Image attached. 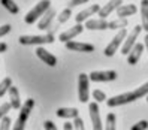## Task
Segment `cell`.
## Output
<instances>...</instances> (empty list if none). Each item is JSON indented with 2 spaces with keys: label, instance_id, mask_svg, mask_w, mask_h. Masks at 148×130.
Segmentation results:
<instances>
[{
  "label": "cell",
  "instance_id": "obj_36",
  "mask_svg": "<svg viewBox=\"0 0 148 130\" xmlns=\"http://www.w3.org/2000/svg\"><path fill=\"white\" fill-rule=\"evenodd\" d=\"M63 129L64 130H72V129H75V126H73V123H69V121H67V123L63 124Z\"/></svg>",
  "mask_w": 148,
  "mask_h": 130
},
{
  "label": "cell",
  "instance_id": "obj_28",
  "mask_svg": "<svg viewBox=\"0 0 148 130\" xmlns=\"http://www.w3.org/2000/svg\"><path fill=\"white\" fill-rule=\"evenodd\" d=\"M93 99L97 102V103H100V102H106V94L103 93L102 90H94V91H93Z\"/></svg>",
  "mask_w": 148,
  "mask_h": 130
},
{
  "label": "cell",
  "instance_id": "obj_12",
  "mask_svg": "<svg viewBox=\"0 0 148 130\" xmlns=\"http://www.w3.org/2000/svg\"><path fill=\"white\" fill-rule=\"evenodd\" d=\"M36 55L42 60L45 64H48L49 67H54L57 64V57L53 55L51 53H48V51L45 48H42V47H38L36 48Z\"/></svg>",
  "mask_w": 148,
  "mask_h": 130
},
{
  "label": "cell",
  "instance_id": "obj_13",
  "mask_svg": "<svg viewBox=\"0 0 148 130\" xmlns=\"http://www.w3.org/2000/svg\"><path fill=\"white\" fill-rule=\"evenodd\" d=\"M144 45L145 43H135V47L130 49V53L127 54V63L129 64H136L139 62V58L142 55V51H144Z\"/></svg>",
  "mask_w": 148,
  "mask_h": 130
},
{
  "label": "cell",
  "instance_id": "obj_2",
  "mask_svg": "<svg viewBox=\"0 0 148 130\" xmlns=\"http://www.w3.org/2000/svg\"><path fill=\"white\" fill-rule=\"evenodd\" d=\"M34 108V100L33 99H27L24 102V105L20 108V114H18V118H16L15 124H14V130H23L25 123H27V118L30 115V112L33 111Z\"/></svg>",
  "mask_w": 148,
  "mask_h": 130
},
{
  "label": "cell",
  "instance_id": "obj_3",
  "mask_svg": "<svg viewBox=\"0 0 148 130\" xmlns=\"http://www.w3.org/2000/svg\"><path fill=\"white\" fill-rule=\"evenodd\" d=\"M90 97V76L79 73L78 76V99L81 103H87Z\"/></svg>",
  "mask_w": 148,
  "mask_h": 130
},
{
  "label": "cell",
  "instance_id": "obj_35",
  "mask_svg": "<svg viewBox=\"0 0 148 130\" xmlns=\"http://www.w3.org/2000/svg\"><path fill=\"white\" fill-rule=\"evenodd\" d=\"M43 129H45V130H56L57 126L53 123V121H45V124H43Z\"/></svg>",
  "mask_w": 148,
  "mask_h": 130
},
{
  "label": "cell",
  "instance_id": "obj_30",
  "mask_svg": "<svg viewBox=\"0 0 148 130\" xmlns=\"http://www.w3.org/2000/svg\"><path fill=\"white\" fill-rule=\"evenodd\" d=\"M11 118L8 117V115H5L2 120H0V130H8V129H11Z\"/></svg>",
  "mask_w": 148,
  "mask_h": 130
},
{
  "label": "cell",
  "instance_id": "obj_4",
  "mask_svg": "<svg viewBox=\"0 0 148 130\" xmlns=\"http://www.w3.org/2000/svg\"><path fill=\"white\" fill-rule=\"evenodd\" d=\"M21 45H43V43H53L54 42V34H42V36H20Z\"/></svg>",
  "mask_w": 148,
  "mask_h": 130
},
{
  "label": "cell",
  "instance_id": "obj_7",
  "mask_svg": "<svg viewBox=\"0 0 148 130\" xmlns=\"http://www.w3.org/2000/svg\"><path fill=\"white\" fill-rule=\"evenodd\" d=\"M136 97L133 91H126L123 94H118V96H114L106 100V105L109 108H115V106H120V105H126V103H130V102H135Z\"/></svg>",
  "mask_w": 148,
  "mask_h": 130
},
{
  "label": "cell",
  "instance_id": "obj_10",
  "mask_svg": "<svg viewBox=\"0 0 148 130\" xmlns=\"http://www.w3.org/2000/svg\"><path fill=\"white\" fill-rule=\"evenodd\" d=\"M66 48L69 51H75V53H93L94 51V45H91V43L75 42V40L66 42Z\"/></svg>",
  "mask_w": 148,
  "mask_h": 130
},
{
  "label": "cell",
  "instance_id": "obj_6",
  "mask_svg": "<svg viewBox=\"0 0 148 130\" xmlns=\"http://www.w3.org/2000/svg\"><path fill=\"white\" fill-rule=\"evenodd\" d=\"M144 29H142V25H135L133 27V30L130 31L127 36H126V39H124V43H123V48H121V54H129L130 53V49H132L133 47H135V43H136V39H138V36L141 34V31H142Z\"/></svg>",
  "mask_w": 148,
  "mask_h": 130
},
{
  "label": "cell",
  "instance_id": "obj_14",
  "mask_svg": "<svg viewBox=\"0 0 148 130\" xmlns=\"http://www.w3.org/2000/svg\"><path fill=\"white\" fill-rule=\"evenodd\" d=\"M121 5H123V0H109L108 5H105V6H102V8H100L99 16H100V18H106V16H108L111 12L117 11Z\"/></svg>",
  "mask_w": 148,
  "mask_h": 130
},
{
  "label": "cell",
  "instance_id": "obj_8",
  "mask_svg": "<svg viewBox=\"0 0 148 130\" xmlns=\"http://www.w3.org/2000/svg\"><path fill=\"white\" fill-rule=\"evenodd\" d=\"M88 76H90V81H93V82H109V81L117 79L118 75L115 70H103V72L94 70Z\"/></svg>",
  "mask_w": 148,
  "mask_h": 130
},
{
  "label": "cell",
  "instance_id": "obj_24",
  "mask_svg": "<svg viewBox=\"0 0 148 130\" xmlns=\"http://www.w3.org/2000/svg\"><path fill=\"white\" fill-rule=\"evenodd\" d=\"M12 87V79L9 76H6L5 79L0 82V97H3L5 94H6V91H9V88Z\"/></svg>",
  "mask_w": 148,
  "mask_h": 130
},
{
  "label": "cell",
  "instance_id": "obj_29",
  "mask_svg": "<svg viewBox=\"0 0 148 130\" xmlns=\"http://www.w3.org/2000/svg\"><path fill=\"white\" fill-rule=\"evenodd\" d=\"M12 109V105H11V102H6V103H2L0 105V120H2L8 112H9Z\"/></svg>",
  "mask_w": 148,
  "mask_h": 130
},
{
  "label": "cell",
  "instance_id": "obj_16",
  "mask_svg": "<svg viewBox=\"0 0 148 130\" xmlns=\"http://www.w3.org/2000/svg\"><path fill=\"white\" fill-rule=\"evenodd\" d=\"M99 11H100V6H99V5H91V6L85 8L84 11H81L79 14H78V15L75 16V21H76V23H84V21H87V18H88V16H91V15H94V14H99Z\"/></svg>",
  "mask_w": 148,
  "mask_h": 130
},
{
  "label": "cell",
  "instance_id": "obj_20",
  "mask_svg": "<svg viewBox=\"0 0 148 130\" xmlns=\"http://www.w3.org/2000/svg\"><path fill=\"white\" fill-rule=\"evenodd\" d=\"M138 8L135 5H121L117 9V16H121V18H126V16H130L136 14Z\"/></svg>",
  "mask_w": 148,
  "mask_h": 130
},
{
  "label": "cell",
  "instance_id": "obj_11",
  "mask_svg": "<svg viewBox=\"0 0 148 130\" xmlns=\"http://www.w3.org/2000/svg\"><path fill=\"white\" fill-rule=\"evenodd\" d=\"M88 111H90V118L93 123V129L94 130H102V120H100V114H99V105L97 102H91L88 105Z\"/></svg>",
  "mask_w": 148,
  "mask_h": 130
},
{
  "label": "cell",
  "instance_id": "obj_34",
  "mask_svg": "<svg viewBox=\"0 0 148 130\" xmlns=\"http://www.w3.org/2000/svg\"><path fill=\"white\" fill-rule=\"evenodd\" d=\"M87 2H88V0H69V6L73 8V6H78V5H84Z\"/></svg>",
  "mask_w": 148,
  "mask_h": 130
},
{
  "label": "cell",
  "instance_id": "obj_5",
  "mask_svg": "<svg viewBox=\"0 0 148 130\" xmlns=\"http://www.w3.org/2000/svg\"><path fill=\"white\" fill-rule=\"evenodd\" d=\"M126 36H127V30L126 29H120L118 30V33L114 36V39H112L109 43H108V47L105 48V55L106 57H112L115 53H117V49L120 48V45L123 43V40L126 39Z\"/></svg>",
  "mask_w": 148,
  "mask_h": 130
},
{
  "label": "cell",
  "instance_id": "obj_27",
  "mask_svg": "<svg viewBox=\"0 0 148 130\" xmlns=\"http://www.w3.org/2000/svg\"><path fill=\"white\" fill-rule=\"evenodd\" d=\"M106 130H115V114H112V112H109V114L106 115Z\"/></svg>",
  "mask_w": 148,
  "mask_h": 130
},
{
  "label": "cell",
  "instance_id": "obj_18",
  "mask_svg": "<svg viewBox=\"0 0 148 130\" xmlns=\"http://www.w3.org/2000/svg\"><path fill=\"white\" fill-rule=\"evenodd\" d=\"M9 102L12 105V109H20L23 105H21V97H20V91L16 87H11L9 88Z\"/></svg>",
  "mask_w": 148,
  "mask_h": 130
},
{
  "label": "cell",
  "instance_id": "obj_25",
  "mask_svg": "<svg viewBox=\"0 0 148 130\" xmlns=\"http://www.w3.org/2000/svg\"><path fill=\"white\" fill-rule=\"evenodd\" d=\"M72 16V9H71V6L69 8H66V9H63L62 12H60V15L57 16V20H58V23L60 24H63V23H66L69 18Z\"/></svg>",
  "mask_w": 148,
  "mask_h": 130
},
{
  "label": "cell",
  "instance_id": "obj_39",
  "mask_svg": "<svg viewBox=\"0 0 148 130\" xmlns=\"http://www.w3.org/2000/svg\"><path fill=\"white\" fill-rule=\"evenodd\" d=\"M147 102H148V96H147Z\"/></svg>",
  "mask_w": 148,
  "mask_h": 130
},
{
  "label": "cell",
  "instance_id": "obj_31",
  "mask_svg": "<svg viewBox=\"0 0 148 130\" xmlns=\"http://www.w3.org/2000/svg\"><path fill=\"white\" fill-rule=\"evenodd\" d=\"M145 129H148V121H145V120L139 121L135 126H132V130H145Z\"/></svg>",
  "mask_w": 148,
  "mask_h": 130
},
{
  "label": "cell",
  "instance_id": "obj_23",
  "mask_svg": "<svg viewBox=\"0 0 148 130\" xmlns=\"http://www.w3.org/2000/svg\"><path fill=\"white\" fill-rule=\"evenodd\" d=\"M0 3L3 5V8L6 11H9L11 14H18L20 12V8H18V5H16L14 0H0Z\"/></svg>",
  "mask_w": 148,
  "mask_h": 130
},
{
  "label": "cell",
  "instance_id": "obj_26",
  "mask_svg": "<svg viewBox=\"0 0 148 130\" xmlns=\"http://www.w3.org/2000/svg\"><path fill=\"white\" fill-rule=\"evenodd\" d=\"M133 94H135L136 100H138V99H141V97H145V96H148V82H145L144 85H141V87H139V88H136V90L133 91Z\"/></svg>",
  "mask_w": 148,
  "mask_h": 130
},
{
  "label": "cell",
  "instance_id": "obj_22",
  "mask_svg": "<svg viewBox=\"0 0 148 130\" xmlns=\"http://www.w3.org/2000/svg\"><path fill=\"white\" fill-rule=\"evenodd\" d=\"M126 27H127V20L121 18V16H118L117 20L109 21V25H108L109 30H120V29H126Z\"/></svg>",
  "mask_w": 148,
  "mask_h": 130
},
{
  "label": "cell",
  "instance_id": "obj_15",
  "mask_svg": "<svg viewBox=\"0 0 148 130\" xmlns=\"http://www.w3.org/2000/svg\"><path fill=\"white\" fill-rule=\"evenodd\" d=\"M56 15H57V12L49 8V9L40 16V20H39V23H38V29H39V30H48V27L51 25V23H53V18H54Z\"/></svg>",
  "mask_w": 148,
  "mask_h": 130
},
{
  "label": "cell",
  "instance_id": "obj_38",
  "mask_svg": "<svg viewBox=\"0 0 148 130\" xmlns=\"http://www.w3.org/2000/svg\"><path fill=\"white\" fill-rule=\"evenodd\" d=\"M145 47H147V51H148V33H147V36H145Z\"/></svg>",
  "mask_w": 148,
  "mask_h": 130
},
{
  "label": "cell",
  "instance_id": "obj_21",
  "mask_svg": "<svg viewBox=\"0 0 148 130\" xmlns=\"http://www.w3.org/2000/svg\"><path fill=\"white\" fill-rule=\"evenodd\" d=\"M141 21L142 29L148 33V0H141Z\"/></svg>",
  "mask_w": 148,
  "mask_h": 130
},
{
  "label": "cell",
  "instance_id": "obj_9",
  "mask_svg": "<svg viewBox=\"0 0 148 130\" xmlns=\"http://www.w3.org/2000/svg\"><path fill=\"white\" fill-rule=\"evenodd\" d=\"M84 31V25H82V23H76L72 29H69V30H66V31H63V33H60V36H58V39H60V42H69V40H72V39H75L76 36H79V34Z\"/></svg>",
  "mask_w": 148,
  "mask_h": 130
},
{
  "label": "cell",
  "instance_id": "obj_19",
  "mask_svg": "<svg viewBox=\"0 0 148 130\" xmlns=\"http://www.w3.org/2000/svg\"><path fill=\"white\" fill-rule=\"evenodd\" d=\"M56 114L58 118H76L79 111L76 108H58Z\"/></svg>",
  "mask_w": 148,
  "mask_h": 130
},
{
  "label": "cell",
  "instance_id": "obj_1",
  "mask_svg": "<svg viewBox=\"0 0 148 130\" xmlns=\"http://www.w3.org/2000/svg\"><path fill=\"white\" fill-rule=\"evenodd\" d=\"M49 8H51V0H40V2L24 16V23L25 24H34L36 20H39L40 16L49 9Z\"/></svg>",
  "mask_w": 148,
  "mask_h": 130
},
{
  "label": "cell",
  "instance_id": "obj_37",
  "mask_svg": "<svg viewBox=\"0 0 148 130\" xmlns=\"http://www.w3.org/2000/svg\"><path fill=\"white\" fill-rule=\"evenodd\" d=\"M6 49H8V45H6L5 42H0V54H2V53H5Z\"/></svg>",
  "mask_w": 148,
  "mask_h": 130
},
{
  "label": "cell",
  "instance_id": "obj_32",
  "mask_svg": "<svg viewBox=\"0 0 148 130\" xmlns=\"http://www.w3.org/2000/svg\"><path fill=\"white\" fill-rule=\"evenodd\" d=\"M11 30H12L11 24H3V25H0V38H2V36H6V34L9 33Z\"/></svg>",
  "mask_w": 148,
  "mask_h": 130
},
{
  "label": "cell",
  "instance_id": "obj_33",
  "mask_svg": "<svg viewBox=\"0 0 148 130\" xmlns=\"http://www.w3.org/2000/svg\"><path fill=\"white\" fill-rule=\"evenodd\" d=\"M73 126H75V129H78V130H84V129H85V126H84V121H82L79 117L73 118Z\"/></svg>",
  "mask_w": 148,
  "mask_h": 130
},
{
  "label": "cell",
  "instance_id": "obj_17",
  "mask_svg": "<svg viewBox=\"0 0 148 130\" xmlns=\"http://www.w3.org/2000/svg\"><path fill=\"white\" fill-rule=\"evenodd\" d=\"M109 23L105 18H97V20H87L85 21V29L87 30H108Z\"/></svg>",
  "mask_w": 148,
  "mask_h": 130
}]
</instances>
